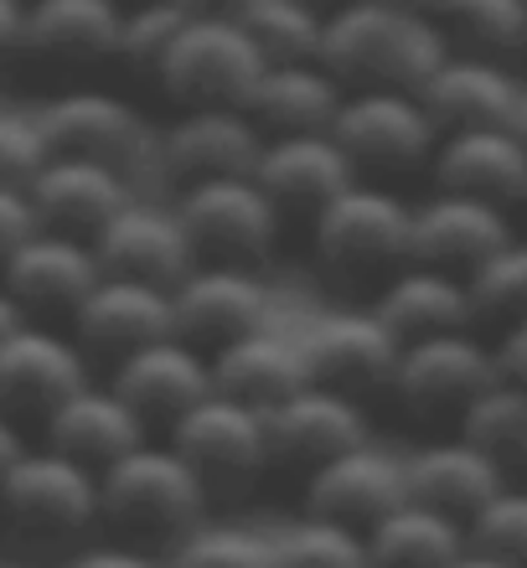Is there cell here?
<instances>
[{"label":"cell","instance_id":"obj_1","mask_svg":"<svg viewBox=\"0 0 527 568\" xmlns=\"http://www.w3.org/2000/svg\"><path fill=\"white\" fill-rule=\"evenodd\" d=\"M207 480L171 439H140L99 470V527L109 538L166 558L196 523H207Z\"/></svg>","mask_w":527,"mask_h":568},{"label":"cell","instance_id":"obj_2","mask_svg":"<svg viewBox=\"0 0 527 568\" xmlns=\"http://www.w3.org/2000/svg\"><path fill=\"white\" fill-rule=\"evenodd\" d=\"M99 527V470L31 445L0 476V548L21 564L73 558Z\"/></svg>","mask_w":527,"mask_h":568},{"label":"cell","instance_id":"obj_3","mask_svg":"<svg viewBox=\"0 0 527 568\" xmlns=\"http://www.w3.org/2000/svg\"><path fill=\"white\" fill-rule=\"evenodd\" d=\"M450 52L435 11L404 0H347L326 11L321 62L347 89H419Z\"/></svg>","mask_w":527,"mask_h":568},{"label":"cell","instance_id":"obj_4","mask_svg":"<svg viewBox=\"0 0 527 568\" xmlns=\"http://www.w3.org/2000/svg\"><path fill=\"white\" fill-rule=\"evenodd\" d=\"M408 223L414 202H404L383 181L357 176L326 207L311 212V254L336 280L393 274L408 258Z\"/></svg>","mask_w":527,"mask_h":568},{"label":"cell","instance_id":"obj_5","mask_svg":"<svg viewBox=\"0 0 527 568\" xmlns=\"http://www.w3.org/2000/svg\"><path fill=\"white\" fill-rule=\"evenodd\" d=\"M47 145L58 155H89V161L120 165L124 176L145 186L161 161V124L145 120V109L109 89H62L37 104Z\"/></svg>","mask_w":527,"mask_h":568},{"label":"cell","instance_id":"obj_6","mask_svg":"<svg viewBox=\"0 0 527 568\" xmlns=\"http://www.w3.org/2000/svg\"><path fill=\"white\" fill-rule=\"evenodd\" d=\"M176 217L192 239L196 258H227V264H264L280 243L285 207L254 181L243 176H202L176 186Z\"/></svg>","mask_w":527,"mask_h":568},{"label":"cell","instance_id":"obj_7","mask_svg":"<svg viewBox=\"0 0 527 568\" xmlns=\"http://www.w3.org/2000/svg\"><path fill=\"white\" fill-rule=\"evenodd\" d=\"M264 73V52L249 37L243 16H186L171 52L155 68V89L186 104H243L254 78Z\"/></svg>","mask_w":527,"mask_h":568},{"label":"cell","instance_id":"obj_8","mask_svg":"<svg viewBox=\"0 0 527 568\" xmlns=\"http://www.w3.org/2000/svg\"><path fill=\"white\" fill-rule=\"evenodd\" d=\"M497 377H501L497 342L476 336V326H460L398 346V367H393L388 393L408 414H424V419L450 414V419H460L470 398L486 393Z\"/></svg>","mask_w":527,"mask_h":568},{"label":"cell","instance_id":"obj_9","mask_svg":"<svg viewBox=\"0 0 527 568\" xmlns=\"http://www.w3.org/2000/svg\"><path fill=\"white\" fill-rule=\"evenodd\" d=\"M166 439L192 460V470L207 480L212 496L249 491L264 465H270V434H264V408L243 404L233 393L212 388L196 398L181 419L166 424Z\"/></svg>","mask_w":527,"mask_h":568},{"label":"cell","instance_id":"obj_10","mask_svg":"<svg viewBox=\"0 0 527 568\" xmlns=\"http://www.w3.org/2000/svg\"><path fill=\"white\" fill-rule=\"evenodd\" d=\"M332 135L367 176V171H404L429 161L439 145V124L424 109L419 89H347Z\"/></svg>","mask_w":527,"mask_h":568},{"label":"cell","instance_id":"obj_11","mask_svg":"<svg viewBox=\"0 0 527 568\" xmlns=\"http://www.w3.org/2000/svg\"><path fill=\"white\" fill-rule=\"evenodd\" d=\"M398 336L383 326L373 305H347V311H326L301 331V357L305 377L326 383L352 398H373L393 383L398 367Z\"/></svg>","mask_w":527,"mask_h":568},{"label":"cell","instance_id":"obj_12","mask_svg":"<svg viewBox=\"0 0 527 568\" xmlns=\"http://www.w3.org/2000/svg\"><path fill=\"white\" fill-rule=\"evenodd\" d=\"M176 305V336L217 352L233 336L270 326V284L259 264H227V258H196L192 270L171 284Z\"/></svg>","mask_w":527,"mask_h":568},{"label":"cell","instance_id":"obj_13","mask_svg":"<svg viewBox=\"0 0 527 568\" xmlns=\"http://www.w3.org/2000/svg\"><path fill=\"white\" fill-rule=\"evenodd\" d=\"M264 434H270V465L316 470L342 449L373 439V424H367V398H352V393H336L305 377L295 393L264 408Z\"/></svg>","mask_w":527,"mask_h":568},{"label":"cell","instance_id":"obj_14","mask_svg":"<svg viewBox=\"0 0 527 568\" xmlns=\"http://www.w3.org/2000/svg\"><path fill=\"white\" fill-rule=\"evenodd\" d=\"M264 130L243 104H186L171 124H161V161L155 181L186 186L202 176H243L254 171Z\"/></svg>","mask_w":527,"mask_h":568},{"label":"cell","instance_id":"obj_15","mask_svg":"<svg viewBox=\"0 0 527 568\" xmlns=\"http://www.w3.org/2000/svg\"><path fill=\"white\" fill-rule=\"evenodd\" d=\"M89 377H93L89 352L73 342V331L62 336L47 321H21L0 342V414H11L16 424L21 419L42 424Z\"/></svg>","mask_w":527,"mask_h":568},{"label":"cell","instance_id":"obj_16","mask_svg":"<svg viewBox=\"0 0 527 568\" xmlns=\"http://www.w3.org/2000/svg\"><path fill=\"white\" fill-rule=\"evenodd\" d=\"M73 342L89 352V362H114L130 357L135 346H151L176 331V305H171L166 284L130 280V274H99L83 305L73 311Z\"/></svg>","mask_w":527,"mask_h":568},{"label":"cell","instance_id":"obj_17","mask_svg":"<svg viewBox=\"0 0 527 568\" xmlns=\"http://www.w3.org/2000/svg\"><path fill=\"white\" fill-rule=\"evenodd\" d=\"M104 264L93 254V239L78 233H58V227H37L6 264H0V284L16 295V305L31 321H73L93 284H99Z\"/></svg>","mask_w":527,"mask_h":568},{"label":"cell","instance_id":"obj_18","mask_svg":"<svg viewBox=\"0 0 527 568\" xmlns=\"http://www.w3.org/2000/svg\"><path fill=\"white\" fill-rule=\"evenodd\" d=\"M517 227L507 217L501 202L466 192H445L435 186V196L414 202V223H408V258L419 264H439L450 274H470L476 264H486L491 254L513 248Z\"/></svg>","mask_w":527,"mask_h":568},{"label":"cell","instance_id":"obj_19","mask_svg":"<svg viewBox=\"0 0 527 568\" xmlns=\"http://www.w3.org/2000/svg\"><path fill=\"white\" fill-rule=\"evenodd\" d=\"M93 254L104 274H130V280L176 284L196 264V248L176 217V202L135 192L99 233H93Z\"/></svg>","mask_w":527,"mask_h":568},{"label":"cell","instance_id":"obj_20","mask_svg":"<svg viewBox=\"0 0 527 568\" xmlns=\"http://www.w3.org/2000/svg\"><path fill=\"white\" fill-rule=\"evenodd\" d=\"M408 496L404 486V455L362 439V445L332 455L326 465L305 470V511L311 517H332V523H347L357 532L393 511Z\"/></svg>","mask_w":527,"mask_h":568},{"label":"cell","instance_id":"obj_21","mask_svg":"<svg viewBox=\"0 0 527 568\" xmlns=\"http://www.w3.org/2000/svg\"><path fill=\"white\" fill-rule=\"evenodd\" d=\"M109 383H114V393L135 408L140 419L166 429L196 398L212 393V357L196 342H186V336L171 331L161 342L135 346L130 357L114 362V367H109Z\"/></svg>","mask_w":527,"mask_h":568},{"label":"cell","instance_id":"obj_22","mask_svg":"<svg viewBox=\"0 0 527 568\" xmlns=\"http://www.w3.org/2000/svg\"><path fill=\"white\" fill-rule=\"evenodd\" d=\"M362 171L332 130H290V135H264V150L254 161V181L285 212L326 207L342 186H352Z\"/></svg>","mask_w":527,"mask_h":568},{"label":"cell","instance_id":"obj_23","mask_svg":"<svg viewBox=\"0 0 527 568\" xmlns=\"http://www.w3.org/2000/svg\"><path fill=\"white\" fill-rule=\"evenodd\" d=\"M435 186L445 192L486 196L501 207H517L527 196V140L513 124H476V130H445L429 155Z\"/></svg>","mask_w":527,"mask_h":568},{"label":"cell","instance_id":"obj_24","mask_svg":"<svg viewBox=\"0 0 527 568\" xmlns=\"http://www.w3.org/2000/svg\"><path fill=\"white\" fill-rule=\"evenodd\" d=\"M27 192H31V207H37L42 227L93 239L140 186L124 176L120 165L89 161V155H58L52 150V161L37 171V181H31Z\"/></svg>","mask_w":527,"mask_h":568},{"label":"cell","instance_id":"obj_25","mask_svg":"<svg viewBox=\"0 0 527 568\" xmlns=\"http://www.w3.org/2000/svg\"><path fill=\"white\" fill-rule=\"evenodd\" d=\"M523 93V78L491 52L450 47L445 62L419 83L424 109L435 114L439 135L445 130H476V124H507Z\"/></svg>","mask_w":527,"mask_h":568},{"label":"cell","instance_id":"obj_26","mask_svg":"<svg viewBox=\"0 0 527 568\" xmlns=\"http://www.w3.org/2000/svg\"><path fill=\"white\" fill-rule=\"evenodd\" d=\"M404 486L424 507H439V511H450V517H460V523H470L507 486V470L476 439H466V434L455 429V434H439V439H424V445L408 449Z\"/></svg>","mask_w":527,"mask_h":568},{"label":"cell","instance_id":"obj_27","mask_svg":"<svg viewBox=\"0 0 527 568\" xmlns=\"http://www.w3.org/2000/svg\"><path fill=\"white\" fill-rule=\"evenodd\" d=\"M140 439H151V424L114 393V383H93V377L42 419V445H52L58 455H68L78 465H89V470L114 465Z\"/></svg>","mask_w":527,"mask_h":568},{"label":"cell","instance_id":"obj_28","mask_svg":"<svg viewBox=\"0 0 527 568\" xmlns=\"http://www.w3.org/2000/svg\"><path fill=\"white\" fill-rule=\"evenodd\" d=\"M347 99V83L321 58L301 62H264L243 109L259 120L264 135H290V130H332L336 109Z\"/></svg>","mask_w":527,"mask_h":568},{"label":"cell","instance_id":"obj_29","mask_svg":"<svg viewBox=\"0 0 527 568\" xmlns=\"http://www.w3.org/2000/svg\"><path fill=\"white\" fill-rule=\"evenodd\" d=\"M120 0H27V42L37 62L58 68H89L109 62L120 47Z\"/></svg>","mask_w":527,"mask_h":568},{"label":"cell","instance_id":"obj_30","mask_svg":"<svg viewBox=\"0 0 527 568\" xmlns=\"http://www.w3.org/2000/svg\"><path fill=\"white\" fill-rule=\"evenodd\" d=\"M373 311L383 315V326H388L398 342H419V336H435V331L470 326L466 280L450 270H439V264H419V258H404V264L383 280Z\"/></svg>","mask_w":527,"mask_h":568},{"label":"cell","instance_id":"obj_31","mask_svg":"<svg viewBox=\"0 0 527 568\" xmlns=\"http://www.w3.org/2000/svg\"><path fill=\"white\" fill-rule=\"evenodd\" d=\"M212 357V388L233 393L243 404L270 408L285 393H295L305 383V357H301V336H280V331L259 326L249 336L223 342Z\"/></svg>","mask_w":527,"mask_h":568},{"label":"cell","instance_id":"obj_32","mask_svg":"<svg viewBox=\"0 0 527 568\" xmlns=\"http://www.w3.org/2000/svg\"><path fill=\"white\" fill-rule=\"evenodd\" d=\"M362 538H367L373 568H450L466 554V523L439 507H424L414 496L383 511Z\"/></svg>","mask_w":527,"mask_h":568},{"label":"cell","instance_id":"obj_33","mask_svg":"<svg viewBox=\"0 0 527 568\" xmlns=\"http://www.w3.org/2000/svg\"><path fill=\"white\" fill-rule=\"evenodd\" d=\"M455 429L476 439L507 470V480H527V383L501 373L491 388L470 398Z\"/></svg>","mask_w":527,"mask_h":568},{"label":"cell","instance_id":"obj_34","mask_svg":"<svg viewBox=\"0 0 527 568\" xmlns=\"http://www.w3.org/2000/svg\"><path fill=\"white\" fill-rule=\"evenodd\" d=\"M435 16L450 47L501 58L527 42V0H439Z\"/></svg>","mask_w":527,"mask_h":568},{"label":"cell","instance_id":"obj_35","mask_svg":"<svg viewBox=\"0 0 527 568\" xmlns=\"http://www.w3.org/2000/svg\"><path fill=\"white\" fill-rule=\"evenodd\" d=\"M274 568H373V558L357 527L305 511L301 523L274 532Z\"/></svg>","mask_w":527,"mask_h":568},{"label":"cell","instance_id":"obj_36","mask_svg":"<svg viewBox=\"0 0 527 568\" xmlns=\"http://www.w3.org/2000/svg\"><path fill=\"white\" fill-rule=\"evenodd\" d=\"M166 568H274V532L243 523H196L166 554Z\"/></svg>","mask_w":527,"mask_h":568},{"label":"cell","instance_id":"obj_37","mask_svg":"<svg viewBox=\"0 0 527 568\" xmlns=\"http://www.w3.org/2000/svg\"><path fill=\"white\" fill-rule=\"evenodd\" d=\"M249 37L259 42L264 62H301L321 58V37H326V11L305 6V0H259L243 16Z\"/></svg>","mask_w":527,"mask_h":568},{"label":"cell","instance_id":"obj_38","mask_svg":"<svg viewBox=\"0 0 527 568\" xmlns=\"http://www.w3.org/2000/svg\"><path fill=\"white\" fill-rule=\"evenodd\" d=\"M186 6L181 0H135L124 6L120 16V47H114V62H124L135 78H155L161 58L171 52L176 31L186 27Z\"/></svg>","mask_w":527,"mask_h":568},{"label":"cell","instance_id":"obj_39","mask_svg":"<svg viewBox=\"0 0 527 568\" xmlns=\"http://www.w3.org/2000/svg\"><path fill=\"white\" fill-rule=\"evenodd\" d=\"M460 280H466V300H470V326L507 331L527 311V264L517 254V243L491 254L486 264H476L470 274H460Z\"/></svg>","mask_w":527,"mask_h":568},{"label":"cell","instance_id":"obj_40","mask_svg":"<svg viewBox=\"0 0 527 568\" xmlns=\"http://www.w3.org/2000/svg\"><path fill=\"white\" fill-rule=\"evenodd\" d=\"M466 542L476 554L527 568V480H507L491 501L466 523Z\"/></svg>","mask_w":527,"mask_h":568},{"label":"cell","instance_id":"obj_41","mask_svg":"<svg viewBox=\"0 0 527 568\" xmlns=\"http://www.w3.org/2000/svg\"><path fill=\"white\" fill-rule=\"evenodd\" d=\"M47 161H52V145H47L37 109L0 99V186H21L27 192Z\"/></svg>","mask_w":527,"mask_h":568},{"label":"cell","instance_id":"obj_42","mask_svg":"<svg viewBox=\"0 0 527 568\" xmlns=\"http://www.w3.org/2000/svg\"><path fill=\"white\" fill-rule=\"evenodd\" d=\"M37 227H42V217H37V207H31V192H21V186H0V264H6Z\"/></svg>","mask_w":527,"mask_h":568},{"label":"cell","instance_id":"obj_43","mask_svg":"<svg viewBox=\"0 0 527 568\" xmlns=\"http://www.w3.org/2000/svg\"><path fill=\"white\" fill-rule=\"evenodd\" d=\"M62 568H166V558L145 554V548H130V542H120V538H109V542H93V548H78Z\"/></svg>","mask_w":527,"mask_h":568},{"label":"cell","instance_id":"obj_44","mask_svg":"<svg viewBox=\"0 0 527 568\" xmlns=\"http://www.w3.org/2000/svg\"><path fill=\"white\" fill-rule=\"evenodd\" d=\"M497 342V362H501V373L517 377V383H527V311L517 315L507 331H497L491 336Z\"/></svg>","mask_w":527,"mask_h":568},{"label":"cell","instance_id":"obj_45","mask_svg":"<svg viewBox=\"0 0 527 568\" xmlns=\"http://www.w3.org/2000/svg\"><path fill=\"white\" fill-rule=\"evenodd\" d=\"M27 42V0H0V62L16 58Z\"/></svg>","mask_w":527,"mask_h":568},{"label":"cell","instance_id":"obj_46","mask_svg":"<svg viewBox=\"0 0 527 568\" xmlns=\"http://www.w3.org/2000/svg\"><path fill=\"white\" fill-rule=\"evenodd\" d=\"M27 449L31 445H27V434H21V424H16L11 414H0V476H6V470H11Z\"/></svg>","mask_w":527,"mask_h":568},{"label":"cell","instance_id":"obj_47","mask_svg":"<svg viewBox=\"0 0 527 568\" xmlns=\"http://www.w3.org/2000/svg\"><path fill=\"white\" fill-rule=\"evenodd\" d=\"M192 16H249L259 0H181Z\"/></svg>","mask_w":527,"mask_h":568},{"label":"cell","instance_id":"obj_48","mask_svg":"<svg viewBox=\"0 0 527 568\" xmlns=\"http://www.w3.org/2000/svg\"><path fill=\"white\" fill-rule=\"evenodd\" d=\"M21 321H31V315L21 311V305H16V295L6 290V284H0V342H6V336H11V331L21 326Z\"/></svg>","mask_w":527,"mask_h":568},{"label":"cell","instance_id":"obj_49","mask_svg":"<svg viewBox=\"0 0 527 568\" xmlns=\"http://www.w3.org/2000/svg\"><path fill=\"white\" fill-rule=\"evenodd\" d=\"M450 568H513V564H501V558H491V554H476V548L466 542V554L455 558Z\"/></svg>","mask_w":527,"mask_h":568},{"label":"cell","instance_id":"obj_50","mask_svg":"<svg viewBox=\"0 0 527 568\" xmlns=\"http://www.w3.org/2000/svg\"><path fill=\"white\" fill-rule=\"evenodd\" d=\"M517 130V135L527 140V83H523V93H517V109H513V120H507Z\"/></svg>","mask_w":527,"mask_h":568},{"label":"cell","instance_id":"obj_51","mask_svg":"<svg viewBox=\"0 0 527 568\" xmlns=\"http://www.w3.org/2000/svg\"><path fill=\"white\" fill-rule=\"evenodd\" d=\"M305 6H316V11H336V6H347V0H305Z\"/></svg>","mask_w":527,"mask_h":568},{"label":"cell","instance_id":"obj_52","mask_svg":"<svg viewBox=\"0 0 527 568\" xmlns=\"http://www.w3.org/2000/svg\"><path fill=\"white\" fill-rule=\"evenodd\" d=\"M404 6H424V11H435L439 0H404Z\"/></svg>","mask_w":527,"mask_h":568},{"label":"cell","instance_id":"obj_53","mask_svg":"<svg viewBox=\"0 0 527 568\" xmlns=\"http://www.w3.org/2000/svg\"><path fill=\"white\" fill-rule=\"evenodd\" d=\"M517 254H523V264H527V233H523V239H517Z\"/></svg>","mask_w":527,"mask_h":568},{"label":"cell","instance_id":"obj_54","mask_svg":"<svg viewBox=\"0 0 527 568\" xmlns=\"http://www.w3.org/2000/svg\"><path fill=\"white\" fill-rule=\"evenodd\" d=\"M120 6H135V0H120Z\"/></svg>","mask_w":527,"mask_h":568},{"label":"cell","instance_id":"obj_55","mask_svg":"<svg viewBox=\"0 0 527 568\" xmlns=\"http://www.w3.org/2000/svg\"><path fill=\"white\" fill-rule=\"evenodd\" d=\"M523 207H527V196H523Z\"/></svg>","mask_w":527,"mask_h":568}]
</instances>
